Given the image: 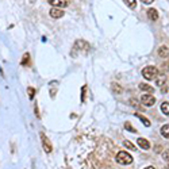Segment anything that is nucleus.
<instances>
[{"label":"nucleus","instance_id":"f257e3e1","mask_svg":"<svg viewBox=\"0 0 169 169\" xmlns=\"http://www.w3.org/2000/svg\"><path fill=\"white\" fill-rule=\"evenodd\" d=\"M115 160H116V162H118V164H122V165H130L131 162H133V157H131L127 152L116 153Z\"/></svg>","mask_w":169,"mask_h":169},{"label":"nucleus","instance_id":"f03ea898","mask_svg":"<svg viewBox=\"0 0 169 169\" xmlns=\"http://www.w3.org/2000/svg\"><path fill=\"white\" fill-rule=\"evenodd\" d=\"M142 76H144L146 80H154L158 76V70H157L156 66H146L142 69Z\"/></svg>","mask_w":169,"mask_h":169},{"label":"nucleus","instance_id":"7ed1b4c3","mask_svg":"<svg viewBox=\"0 0 169 169\" xmlns=\"http://www.w3.org/2000/svg\"><path fill=\"white\" fill-rule=\"evenodd\" d=\"M41 140H42V146H43V150L46 153H51L53 150V146H51V142L49 141V138L46 137L45 134H41Z\"/></svg>","mask_w":169,"mask_h":169},{"label":"nucleus","instance_id":"20e7f679","mask_svg":"<svg viewBox=\"0 0 169 169\" xmlns=\"http://www.w3.org/2000/svg\"><path fill=\"white\" fill-rule=\"evenodd\" d=\"M141 103L145 104L146 107H152L156 103V97L152 95H144V96H141Z\"/></svg>","mask_w":169,"mask_h":169},{"label":"nucleus","instance_id":"39448f33","mask_svg":"<svg viewBox=\"0 0 169 169\" xmlns=\"http://www.w3.org/2000/svg\"><path fill=\"white\" fill-rule=\"evenodd\" d=\"M47 2L49 4H51L53 7H60V8L68 6V0H47Z\"/></svg>","mask_w":169,"mask_h":169},{"label":"nucleus","instance_id":"423d86ee","mask_svg":"<svg viewBox=\"0 0 169 169\" xmlns=\"http://www.w3.org/2000/svg\"><path fill=\"white\" fill-rule=\"evenodd\" d=\"M137 144H138V146H140L141 149H144V150H149L150 149V142L148 140H145V138H138Z\"/></svg>","mask_w":169,"mask_h":169},{"label":"nucleus","instance_id":"0eeeda50","mask_svg":"<svg viewBox=\"0 0 169 169\" xmlns=\"http://www.w3.org/2000/svg\"><path fill=\"white\" fill-rule=\"evenodd\" d=\"M64 10H58V8H51L50 10V16L54 18V19H58V18H62L64 16Z\"/></svg>","mask_w":169,"mask_h":169},{"label":"nucleus","instance_id":"6e6552de","mask_svg":"<svg viewBox=\"0 0 169 169\" xmlns=\"http://www.w3.org/2000/svg\"><path fill=\"white\" fill-rule=\"evenodd\" d=\"M74 47H76V49H82V50H85V51H87L88 49H89L88 43L85 42V41H82V39L76 41V43H74Z\"/></svg>","mask_w":169,"mask_h":169},{"label":"nucleus","instance_id":"1a4fd4ad","mask_svg":"<svg viewBox=\"0 0 169 169\" xmlns=\"http://www.w3.org/2000/svg\"><path fill=\"white\" fill-rule=\"evenodd\" d=\"M148 18L150 20H157L158 19V12H157V10L156 8H150V10H148Z\"/></svg>","mask_w":169,"mask_h":169},{"label":"nucleus","instance_id":"9d476101","mask_svg":"<svg viewBox=\"0 0 169 169\" xmlns=\"http://www.w3.org/2000/svg\"><path fill=\"white\" fill-rule=\"evenodd\" d=\"M158 56L161 58H168L169 57V50L167 46H161L158 47Z\"/></svg>","mask_w":169,"mask_h":169},{"label":"nucleus","instance_id":"9b49d317","mask_svg":"<svg viewBox=\"0 0 169 169\" xmlns=\"http://www.w3.org/2000/svg\"><path fill=\"white\" fill-rule=\"evenodd\" d=\"M140 89L141 91H146V92H152V93L154 92V88L149 84H140Z\"/></svg>","mask_w":169,"mask_h":169},{"label":"nucleus","instance_id":"f8f14e48","mask_svg":"<svg viewBox=\"0 0 169 169\" xmlns=\"http://www.w3.org/2000/svg\"><path fill=\"white\" fill-rule=\"evenodd\" d=\"M161 134H162V137L169 140V125H164L161 127Z\"/></svg>","mask_w":169,"mask_h":169},{"label":"nucleus","instance_id":"ddd939ff","mask_svg":"<svg viewBox=\"0 0 169 169\" xmlns=\"http://www.w3.org/2000/svg\"><path fill=\"white\" fill-rule=\"evenodd\" d=\"M161 111H162V114L169 115V103L168 101H164V103L161 104Z\"/></svg>","mask_w":169,"mask_h":169},{"label":"nucleus","instance_id":"4468645a","mask_svg":"<svg viewBox=\"0 0 169 169\" xmlns=\"http://www.w3.org/2000/svg\"><path fill=\"white\" fill-rule=\"evenodd\" d=\"M123 2H125V3H126V6H127V7H130L131 10L135 8V6H137V2H135V0H123Z\"/></svg>","mask_w":169,"mask_h":169},{"label":"nucleus","instance_id":"2eb2a0df","mask_svg":"<svg viewBox=\"0 0 169 169\" xmlns=\"http://www.w3.org/2000/svg\"><path fill=\"white\" fill-rule=\"evenodd\" d=\"M20 64H22V65H24V66H26V65H29V64H30V54H29V53H26V54H24V57L22 58V62H20Z\"/></svg>","mask_w":169,"mask_h":169},{"label":"nucleus","instance_id":"dca6fc26","mask_svg":"<svg viewBox=\"0 0 169 169\" xmlns=\"http://www.w3.org/2000/svg\"><path fill=\"white\" fill-rule=\"evenodd\" d=\"M123 145H125L127 149H130V150H137V148H135V145H134V144H131L130 141H125V142H123Z\"/></svg>","mask_w":169,"mask_h":169},{"label":"nucleus","instance_id":"f3484780","mask_svg":"<svg viewBox=\"0 0 169 169\" xmlns=\"http://www.w3.org/2000/svg\"><path fill=\"white\" fill-rule=\"evenodd\" d=\"M135 115H137V116H138V118H140V119H141V121H142V122H144V125H145V126H150V122H149V121H148V119H146V118H145V116H144V115L138 114V112H137V114H135Z\"/></svg>","mask_w":169,"mask_h":169},{"label":"nucleus","instance_id":"a211bd4d","mask_svg":"<svg viewBox=\"0 0 169 169\" xmlns=\"http://www.w3.org/2000/svg\"><path fill=\"white\" fill-rule=\"evenodd\" d=\"M112 91H114V93H121L122 92V87H119L116 82H114V84H112Z\"/></svg>","mask_w":169,"mask_h":169},{"label":"nucleus","instance_id":"6ab92c4d","mask_svg":"<svg viewBox=\"0 0 169 169\" xmlns=\"http://www.w3.org/2000/svg\"><path fill=\"white\" fill-rule=\"evenodd\" d=\"M165 80H167V78H165V76H162V74H161V76L157 78L156 84H157V85H162V84H165Z\"/></svg>","mask_w":169,"mask_h":169},{"label":"nucleus","instance_id":"aec40b11","mask_svg":"<svg viewBox=\"0 0 169 169\" xmlns=\"http://www.w3.org/2000/svg\"><path fill=\"white\" fill-rule=\"evenodd\" d=\"M125 127H126V130H129V131H131V133H137V130H135V129H134V127H133V126H131V125H130V123H129V122H126V123H125Z\"/></svg>","mask_w":169,"mask_h":169},{"label":"nucleus","instance_id":"412c9836","mask_svg":"<svg viewBox=\"0 0 169 169\" xmlns=\"http://www.w3.org/2000/svg\"><path fill=\"white\" fill-rule=\"evenodd\" d=\"M27 93H29V97H30V99H33L34 95H35V89L31 88V87H29V88H27Z\"/></svg>","mask_w":169,"mask_h":169},{"label":"nucleus","instance_id":"4be33fe9","mask_svg":"<svg viewBox=\"0 0 169 169\" xmlns=\"http://www.w3.org/2000/svg\"><path fill=\"white\" fill-rule=\"evenodd\" d=\"M162 158H164V161H168L169 162V150H165L162 153Z\"/></svg>","mask_w":169,"mask_h":169},{"label":"nucleus","instance_id":"5701e85b","mask_svg":"<svg viewBox=\"0 0 169 169\" xmlns=\"http://www.w3.org/2000/svg\"><path fill=\"white\" fill-rule=\"evenodd\" d=\"M130 104H131V106H134V107H140V103H138L135 99H131L130 100Z\"/></svg>","mask_w":169,"mask_h":169},{"label":"nucleus","instance_id":"b1692460","mask_svg":"<svg viewBox=\"0 0 169 169\" xmlns=\"http://www.w3.org/2000/svg\"><path fill=\"white\" fill-rule=\"evenodd\" d=\"M85 100V87H82V96H81V101Z\"/></svg>","mask_w":169,"mask_h":169},{"label":"nucleus","instance_id":"393cba45","mask_svg":"<svg viewBox=\"0 0 169 169\" xmlns=\"http://www.w3.org/2000/svg\"><path fill=\"white\" fill-rule=\"evenodd\" d=\"M142 3H145V4H152L153 2H154V0H141Z\"/></svg>","mask_w":169,"mask_h":169},{"label":"nucleus","instance_id":"a878e982","mask_svg":"<svg viewBox=\"0 0 169 169\" xmlns=\"http://www.w3.org/2000/svg\"><path fill=\"white\" fill-rule=\"evenodd\" d=\"M145 169H156V168H153V167H146Z\"/></svg>","mask_w":169,"mask_h":169},{"label":"nucleus","instance_id":"bb28decb","mask_svg":"<svg viewBox=\"0 0 169 169\" xmlns=\"http://www.w3.org/2000/svg\"><path fill=\"white\" fill-rule=\"evenodd\" d=\"M34 2H35V0H30V3H34Z\"/></svg>","mask_w":169,"mask_h":169},{"label":"nucleus","instance_id":"cd10ccee","mask_svg":"<svg viewBox=\"0 0 169 169\" xmlns=\"http://www.w3.org/2000/svg\"><path fill=\"white\" fill-rule=\"evenodd\" d=\"M164 169H169V168H168V167H165V168H164Z\"/></svg>","mask_w":169,"mask_h":169},{"label":"nucleus","instance_id":"c85d7f7f","mask_svg":"<svg viewBox=\"0 0 169 169\" xmlns=\"http://www.w3.org/2000/svg\"><path fill=\"white\" fill-rule=\"evenodd\" d=\"M168 168H169V165H168Z\"/></svg>","mask_w":169,"mask_h":169}]
</instances>
